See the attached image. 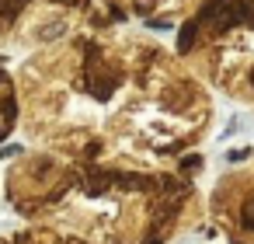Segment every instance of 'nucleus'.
I'll return each instance as SVG.
<instances>
[{
	"mask_svg": "<svg viewBox=\"0 0 254 244\" xmlns=\"http://www.w3.org/2000/svg\"><path fill=\"white\" fill-rule=\"evenodd\" d=\"M202 25L212 28V35H223L237 25L254 28V0H209L198 14Z\"/></svg>",
	"mask_w": 254,
	"mask_h": 244,
	"instance_id": "1",
	"label": "nucleus"
},
{
	"mask_svg": "<svg viewBox=\"0 0 254 244\" xmlns=\"http://www.w3.org/2000/svg\"><path fill=\"white\" fill-rule=\"evenodd\" d=\"M195 32H198V21H188V25L181 28V39H178V49H181V53H188V49L195 46Z\"/></svg>",
	"mask_w": 254,
	"mask_h": 244,
	"instance_id": "2",
	"label": "nucleus"
},
{
	"mask_svg": "<svg viewBox=\"0 0 254 244\" xmlns=\"http://www.w3.org/2000/svg\"><path fill=\"white\" fill-rule=\"evenodd\" d=\"M240 220H244V227H247V230H254V195H247V199H244Z\"/></svg>",
	"mask_w": 254,
	"mask_h": 244,
	"instance_id": "3",
	"label": "nucleus"
},
{
	"mask_svg": "<svg viewBox=\"0 0 254 244\" xmlns=\"http://www.w3.org/2000/svg\"><path fill=\"white\" fill-rule=\"evenodd\" d=\"M181 167H185V171H195V167H202V157H198V154H191V157H185V161H181Z\"/></svg>",
	"mask_w": 254,
	"mask_h": 244,
	"instance_id": "4",
	"label": "nucleus"
},
{
	"mask_svg": "<svg viewBox=\"0 0 254 244\" xmlns=\"http://www.w3.org/2000/svg\"><path fill=\"white\" fill-rule=\"evenodd\" d=\"M251 84H254V70H251Z\"/></svg>",
	"mask_w": 254,
	"mask_h": 244,
	"instance_id": "5",
	"label": "nucleus"
}]
</instances>
